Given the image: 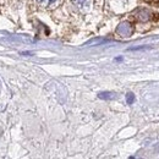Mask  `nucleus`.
<instances>
[{"mask_svg":"<svg viewBox=\"0 0 159 159\" xmlns=\"http://www.w3.org/2000/svg\"><path fill=\"white\" fill-rule=\"evenodd\" d=\"M116 33L121 37H130L134 33V26L132 23H130L129 21H124L121 22L118 28H116Z\"/></svg>","mask_w":159,"mask_h":159,"instance_id":"f257e3e1","label":"nucleus"},{"mask_svg":"<svg viewBox=\"0 0 159 159\" xmlns=\"http://www.w3.org/2000/svg\"><path fill=\"white\" fill-rule=\"evenodd\" d=\"M152 12L148 11V10H141L139 12V19L141 21H148L152 19Z\"/></svg>","mask_w":159,"mask_h":159,"instance_id":"f03ea898","label":"nucleus"},{"mask_svg":"<svg viewBox=\"0 0 159 159\" xmlns=\"http://www.w3.org/2000/svg\"><path fill=\"white\" fill-rule=\"evenodd\" d=\"M98 97H99L100 99L111 100V99H114L116 96H115V93H113V92H102V93L98 94Z\"/></svg>","mask_w":159,"mask_h":159,"instance_id":"7ed1b4c3","label":"nucleus"},{"mask_svg":"<svg viewBox=\"0 0 159 159\" xmlns=\"http://www.w3.org/2000/svg\"><path fill=\"white\" fill-rule=\"evenodd\" d=\"M74 2L80 7H83V6H87L89 4V0H74Z\"/></svg>","mask_w":159,"mask_h":159,"instance_id":"20e7f679","label":"nucleus"},{"mask_svg":"<svg viewBox=\"0 0 159 159\" xmlns=\"http://www.w3.org/2000/svg\"><path fill=\"white\" fill-rule=\"evenodd\" d=\"M134 100H135V96L132 93H127L126 94V102H127V104H132Z\"/></svg>","mask_w":159,"mask_h":159,"instance_id":"39448f33","label":"nucleus"},{"mask_svg":"<svg viewBox=\"0 0 159 159\" xmlns=\"http://www.w3.org/2000/svg\"><path fill=\"white\" fill-rule=\"evenodd\" d=\"M39 4L42 5H50V4H53V2H55L57 0H37Z\"/></svg>","mask_w":159,"mask_h":159,"instance_id":"423d86ee","label":"nucleus"}]
</instances>
